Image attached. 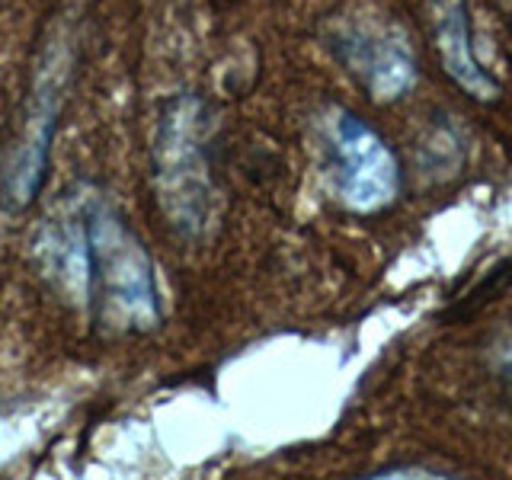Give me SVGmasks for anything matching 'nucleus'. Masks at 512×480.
Wrapping results in <instances>:
<instances>
[{
    "label": "nucleus",
    "mask_w": 512,
    "mask_h": 480,
    "mask_svg": "<svg viewBox=\"0 0 512 480\" xmlns=\"http://www.w3.org/2000/svg\"><path fill=\"white\" fill-rule=\"evenodd\" d=\"M496 375H500L503 384V394H506V404L512 410V330L500 340L496 346Z\"/></svg>",
    "instance_id": "7"
},
{
    "label": "nucleus",
    "mask_w": 512,
    "mask_h": 480,
    "mask_svg": "<svg viewBox=\"0 0 512 480\" xmlns=\"http://www.w3.org/2000/svg\"><path fill=\"white\" fill-rule=\"evenodd\" d=\"M336 61L375 103H394L416 87V58L404 32L372 16H336L327 29Z\"/></svg>",
    "instance_id": "4"
},
{
    "label": "nucleus",
    "mask_w": 512,
    "mask_h": 480,
    "mask_svg": "<svg viewBox=\"0 0 512 480\" xmlns=\"http://www.w3.org/2000/svg\"><path fill=\"white\" fill-rule=\"evenodd\" d=\"M324 164L333 196L346 212L378 215L400 196L397 154L349 109H333L324 122Z\"/></svg>",
    "instance_id": "2"
},
{
    "label": "nucleus",
    "mask_w": 512,
    "mask_h": 480,
    "mask_svg": "<svg viewBox=\"0 0 512 480\" xmlns=\"http://www.w3.org/2000/svg\"><path fill=\"white\" fill-rule=\"evenodd\" d=\"M58 122V77L45 84L32 96V116L26 119V132L16 141V148L4 167V183H0V202L13 212L26 208L45 180L48 151H52Z\"/></svg>",
    "instance_id": "6"
},
{
    "label": "nucleus",
    "mask_w": 512,
    "mask_h": 480,
    "mask_svg": "<svg viewBox=\"0 0 512 480\" xmlns=\"http://www.w3.org/2000/svg\"><path fill=\"white\" fill-rule=\"evenodd\" d=\"M77 263L84 295L103 324L151 330L160 320L154 269L141 240L106 205H93L77 228Z\"/></svg>",
    "instance_id": "1"
},
{
    "label": "nucleus",
    "mask_w": 512,
    "mask_h": 480,
    "mask_svg": "<svg viewBox=\"0 0 512 480\" xmlns=\"http://www.w3.org/2000/svg\"><path fill=\"white\" fill-rule=\"evenodd\" d=\"M208 116L196 96L167 106L157 138V186L176 228L196 234L208 221L212 173H208Z\"/></svg>",
    "instance_id": "3"
},
{
    "label": "nucleus",
    "mask_w": 512,
    "mask_h": 480,
    "mask_svg": "<svg viewBox=\"0 0 512 480\" xmlns=\"http://www.w3.org/2000/svg\"><path fill=\"white\" fill-rule=\"evenodd\" d=\"M503 16H506L509 32H512V0H503Z\"/></svg>",
    "instance_id": "9"
},
{
    "label": "nucleus",
    "mask_w": 512,
    "mask_h": 480,
    "mask_svg": "<svg viewBox=\"0 0 512 480\" xmlns=\"http://www.w3.org/2000/svg\"><path fill=\"white\" fill-rule=\"evenodd\" d=\"M429 23H432V45H436L439 64L448 74V80L464 96H471V100L493 103L500 96V84L484 68V61L477 58L468 4L464 0H432Z\"/></svg>",
    "instance_id": "5"
},
{
    "label": "nucleus",
    "mask_w": 512,
    "mask_h": 480,
    "mask_svg": "<svg viewBox=\"0 0 512 480\" xmlns=\"http://www.w3.org/2000/svg\"><path fill=\"white\" fill-rule=\"evenodd\" d=\"M445 477L448 471H439V468H410V464H394V468H384V471H375L372 477Z\"/></svg>",
    "instance_id": "8"
}]
</instances>
